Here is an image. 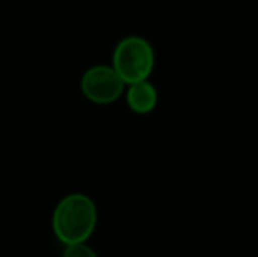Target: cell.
<instances>
[{"instance_id":"6da1fadb","label":"cell","mask_w":258,"mask_h":257,"mask_svg":"<svg viewBox=\"0 0 258 257\" xmlns=\"http://www.w3.org/2000/svg\"><path fill=\"white\" fill-rule=\"evenodd\" d=\"M95 222L97 212L92 199L81 194H72L61 199L54 210L53 229L58 240L71 247L88 240Z\"/></svg>"},{"instance_id":"277c9868","label":"cell","mask_w":258,"mask_h":257,"mask_svg":"<svg viewBox=\"0 0 258 257\" xmlns=\"http://www.w3.org/2000/svg\"><path fill=\"white\" fill-rule=\"evenodd\" d=\"M156 100H158V95H156V90L151 83L148 81H139L130 85L128 93H126V102L132 108V111L139 115H146L150 111L155 110Z\"/></svg>"},{"instance_id":"5b68a950","label":"cell","mask_w":258,"mask_h":257,"mask_svg":"<svg viewBox=\"0 0 258 257\" xmlns=\"http://www.w3.org/2000/svg\"><path fill=\"white\" fill-rule=\"evenodd\" d=\"M63 257H97V255L92 248L85 247L83 243H78V245H71V247L65 250Z\"/></svg>"},{"instance_id":"3957f363","label":"cell","mask_w":258,"mask_h":257,"mask_svg":"<svg viewBox=\"0 0 258 257\" xmlns=\"http://www.w3.org/2000/svg\"><path fill=\"white\" fill-rule=\"evenodd\" d=\"M123 85L114 69L97 65L85 72L81 79V90L92 102L95 104H111L121 95Z\"/></svg>"},{"instance_id":"7a4b0ae2","label":"cell","mask_w":258,"mask_h":257,"mask_svg":"<svg viewBox=\"0 0 258 257\" xmlns=\"http://www.w3.org/2000/svg\"><path fill=\"white\" fill-rule=\"evenodd\" d=\"M112 62H114L112 69L121 78V81L134 85V83L146 81L150 72L153 71L155 53L150 42H146L144 39L128 37L116 46Z\"/></svg>"}]
</instances>
